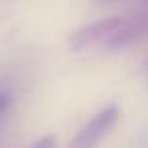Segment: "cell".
Masks as SVG:
<instances>
[{"label":"cell","mask_w":148,"mask_h":148,"mask_svg":"<svg viewBox=\"0 0 148 148\" xmlns=\"http://www.w3.org/2000/svg\"><path fill=\"white\" fill-rule=\"evenodd\" d=\"M120 120V108L118 106H106L101 112H97L69 142L67 148H97V144L106 138L108 132L118 124Z\"/></svg>","instance_id":"cell-1"},{"label":"cell","mask_w":148,"mask_h":148,"mask_svg":"<svg viewBox=\"0 0 148 148\" xmlns=\"http://www.w3.org/2000/svg\"><path fill=\"white\" fill-rule=\"evenodd\" d=\"M126 18H101V21H95V23H89L85 27H79L75 29L71 35H69V49L71 51H83V49H89L97 43H108L110 37H114L122 27H124Z\"/></svg>","instance_id":"cell-2"},{"label":"cell","mask_w":148,"mask_h":148,"mask_svg":"<svg viewBox=\"0 0 148 148\" xmlns=\"http://www.w3.org/2000/svg\"><path fill=\"white\" fill-rule=\"evenodd\" d=\"M148 33V0L144 2V6L140 8V12L132 18V21H126L124 27L108 39L106 47L108 49H120V47H126L130 45L132 41H136L138 37L146 35Z\"/></svg>","instance_id":"cell-3"},{"label":"cell","mask_w":148,"mask_h":148,"mask_svg":"<svg viewBox=\"0 0 148 148\" xmlns=\"http://www.w3.org/2000/svg\"><path fill=\"white\" fill-rule=\"evenodd\" d=\"M29 148H57V138L55 136H43L35 144H31Z\"/></svg>","instance_id":"cell-4"},{"label":"cell","mask_w":148,"mask_h":148,"mask_svg":"<svg viewBox=\"0 0 148 148\" xmlns=\"http://www.w3.org/2000/svg\"><path fill=\"white\" fill-rule=\"evenodd\" d=\"M10 106V93L8 91H0V118L4 116V112Z\"/></svg>","instance_id":"cell-5"}]
</instances>
